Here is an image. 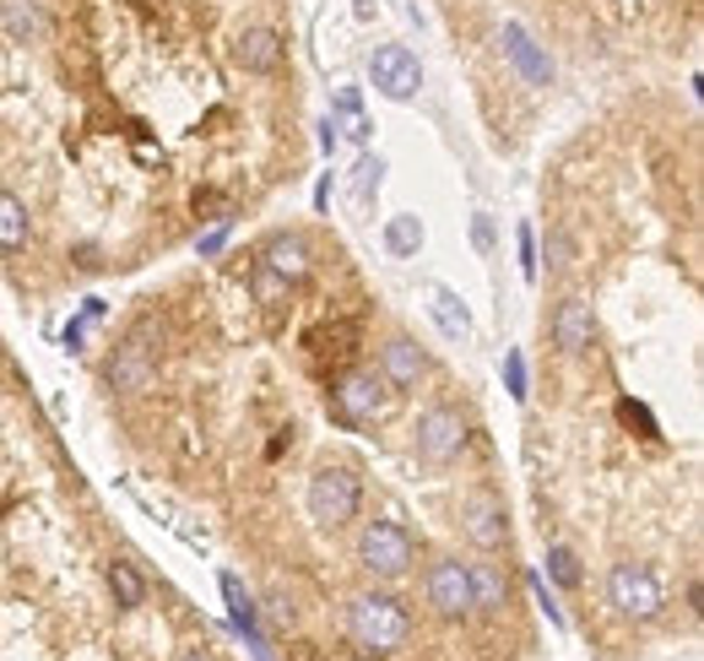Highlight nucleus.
<instances>
[{"label":"nucleus","instance_id":"1","mask_svg":"<svg viewBox=\"0 0 704 661\" xmlns=\"http://www.w3.org/2000/svg\"><path fill=\"white\" fill-rule=\"evenodd\" d=\"M347 629H353V640H358L369 657H391V651L407 646L413 618H407L402 597H391V591H358V597L347 602Z\"/></svg>","mask_w":704,"mask_h":661},{"label":"nucleus","instance_id":"2","mask_svg":"<svg viewBox=\"0 0 704 661\" xmlns=\"http://www.w3.org/2000/svg\"><path fill=\"white\" fill-rule=\"evenodd\" d=\"M358 509H363V478H358L353 467L325 461V467L309 478V515H314V526L342 531V526L358 520Z\"/></svg>","mask_w":704,"mask_h":661},{"label":"nucleus","instance_id":"3","mask_svg":"<svg viewBox=\"0 0 704 661\" xmlns=\"http://www.w3.org/2000/svg\"><path fill=\"white\" fill-rule=\"evenodd\" d=\"M396 396H402V390H391L380 369H347V374L331 385L336 418H342V423H358V429L385 423V418L396 412Z\"/></svg>","mask_w":704,"mask_h":661},{"label":"nucleus","instance_id":"4","mask_svg":"<svg viewBox=\"0 0 704 661\" xmlns=\"http://www.w3.org/2000/svg\"><path fill=\"white\" fill-rule=\"evenodd\" d=\"M358 564H363L374 580H396V575H407V569L418 564V542H413V531L396 526V520H369V526L358 531Z\"/></svg>","mask_w":704,"mask_h":661},{"label":"nucleus","instance_id":"5","mask_svg":"<svg viewBox=\"0 0 704 661\" xmlns=\"http://www.w3.org/2000/svg\"><path fill=\"white\" fill-rule=\"evenodd\" d=\"M607 602H612L623 618L651 624V618H661L667 591H661V580H656L651 564H612V575H607Z\"/></svg>","mask_w":704,"mask_h":661},{"label":"nucleus","instance_id":"6","mask_svg":"<svg viewBox=\"0 0 704 661\" xmlns=\"http://www.w3.org/2000/svg\"><path fill=\"white\" fill-rule=\"evenodd\" d=\"M369 82H374V93H385L391 104H413L422 87L418 55H413L407 44H380L374 60H369Z\"/></svg>","mask_w":704,"mask_h":661},{"label":"nucleus","instance_id":"7","mask_svg":"<svg viewBox=\"0 0 704 661\" xmlns=\"http://www.w3.org/2000/svg\"><path fill=\"white\" fill-rule=\"evenodd\" d=\"M466 418L455 412V407H428L418 418V456L428 467H450V461H461V450H466Z\"/></svg>","mask_w":704,"mask_h":661},{"label":"nucleus","instance_id":"8","mask_svg":"<svg viewBox=\"0 0 704 661\" xmlns=\"http://www.w3.org/2000/svg\"><path fill=\"white\" fill-rule=\"evenodd\" d=\"M422 597H428V608H433L439 618H466V613H477V602H472V569H466L461 558H439V564L428 569V580H422Z\"/></svg>","mask_w":704,"mask_h":661},{"label":"nucleus","instance_id":"9","mask_svg":"<svg viewBox=\"0 0 704 661\" xmlns=\"http://www.w3.org/2000/svg\"><path fill=\"white\" fill-rule=\"evenodd\" d=\"M461 531L472 537V548L499 553V548L510 542V515H504V504L493 494H472L461 504Z\"/></svg>","mask_w":704,"mask_h":661},{"label":"nucleus","instance_id":"10","mask_svg":"<svg viewBox=\"0 0 704 661\" xmlns=\"http://www.w3.org/2000/svg\"><path fill=\"white\" fill-rule=\"evenodd\" d=\"M157 380V358H152V347H146V336H126L120 347H115V363H109V385L120 390V396H141L146 385Z\"/></svg>","mask_w":704,"mask_h":661},{"label":"nucleus","instance_id":"11","mask_svg":"<svg viewBox=\"0 0 704 661\" xmlns=\"http://www.w3.org/2000/svg\"><path fill=\"white\" fill-rule=\"evenodd\" d=\"M499 44H504V60L521 71V82H526V87H548V82H553V60H548V49H542L521 22H504Z\"/></svg>","mask_w":704,"mask_h":661},{"label":"nucleus","instance_id":"12","mask_svg":"<svg viewBox=\"0 0 704 661\" xmlns=\"http://www.w3.org/2000/svg\"><path fill=\"white\" fill-rule=\"evenodd\" d=\"M548 330H553V347L569 352V358H580V352L596 347V315H590L585 299H563L559 310H553V321H548Z\"/></svg>","mask_w":704,"mask_h":661},{"label":"nucleus","instance_id":"13","mask_svg":"<svg viewBox=\"0 0 704 661\" xmlns=\"http://www.w3.org/2000/svg\"><path fill=\"white\" fill-rule=\"evenodd\" d=\"M282 55H287V44H282V33H272V27H244L239 44H234V60L250 76H277Z\"/></svg>","mask_w":704,"mask_h":661},{"label":"nucleus","instance_id":"14","mask_svg":"<svg viewBox=\"0 0 704 661\" xmlns=\"http://www.w3.org/2000/svg\"><path fill=\"white\" fill-rule=\"evenodd\" d=\"M261 266L277 272L287 288H298V283L309 277V266H314V261H309V239H303V233H272V239L261 244Z\"/></svg>","mask_w":704,"mask_h":661},{"label":"nucleus","instance_id":"15","mask_svg":"<svg viewBox=\"0 0 704 661\" xmlns=\"http://www.w3.org/2000/svg\"><path fill=\"white\" fill-rule=\"evenodd\" d=\"M422 369H428V358H422V347L413 336H391V341L380 347V374H385L391 390H418Z\"/></svg>","mask_w":704,"mask_h":661},{"label":"nucleus","instance_id":"16","mask_svg":"<svg viewBox=\"0 0 704 661\" xmlns=\"http://www.w3.org/2000/svg\"><path fill=\"white\" fill-rule=\"evenodd\" d=\"M303 347H309V363L320 369L325 358L331 363H347L353 358V347H358V326L353 321H331V326H314L303 336Z\"/></svg>","mask_w":704,"mask_h":661},{"label":"nucleus","instance_id":"17","mask_svg":"<svg viewBox=\"0 0 704 661\" xmlns=\"http://www.w3.org/2000/svg\"><path fill=\"white\" fill-rule=\"evenodd\" d=\"M0 33L16 44H38L49 33V11L38 0H0Z\"/></svg>","mask_w":704,"mask_h":661},{"label":"nucleus","instance_id":"18","mask_svg":"<svg viewBox=\"0 0 704 661\" xmlns=\"http://www.w3.org/2000/svg\"><path fill=\"white\" fill-rule=\"evenodd\" d=\"M217 591H223V608H228L234 629H239V635H261V602L244 591V580H239L234 569L217 575Z\"/></svg>","mask_w":704,"mask_h":661},{"label":"nucleus","instance_id":"19","mask_svg":"<svg viewBox=\"0 0 704 661\" xmlns=\"http://www.w3.org/2000/svg\"><path fill=\"white\" fill-rule=\"evenodd\" d=\"M428 315H433V326L444 330L450 341H466L472 336V315H466V304H461V293L455 288H428Z\"/></svg>","mask_w":704,"mask_h":661},{"label":"nucleus","instance_id":"20","mask_svg":"<svg viewBox=\"0 0 704 661\" xmlns=\"http://www.w3.org/2000/svg\"><path fill=\"white\" fill-rule=\"evenodd\" d=\"M472 569V602L477 613H504L510 608V580L499 564H466Z\"/></svg>","mask_w":704,"mask_h":661},{"label":"nucleus","instance_id":"21","mask_svg":"<svg viewBox=\"0 0 704 661\" xmlns=\"http://www.w3.org/2000/svg\"><path fill=\"white\" fill-rule=\"evenodd\" d=\"M27 239H33V217H27L22 195L0 184V250H22Z\"/></svg>","mask_w":704,"mask_h":661},{"label":"nucleus","instance_id":"22","mask_svg":"<svg viewBox=\"0 0 704 661\" xmlns=\"http://www.w3.org/2000/svg\"><path fill=\"white\" fill-rule=\"evenodd\" d=\"M109 591H115V602L120 608H146V575H141L136 564H126V558H115L109 564Z\"/></svg>","mask_w":704,"mask_h":661},{"label":"nucleus","instance_id":"23","mask_svg":"<svg viewBox=\"0 0 704 661\" xmlns=\"http://www.w3.org/2000/svg\"><path fill=\"white\" fill-rule=\"evenodd\" d=\"M385 250H391L396 261H418V250H422V223L413 217V212L385 223Z\"/></svg>","mask_w":704,"mask_h":661},{"label":"nucleus","instance_id":"24","mask_svg":"<svg viewBox=\"0 0 704 661\" xmlns=\"http://www.w3.org/2000/svg\"><path fill=\"white\" fill-rule=\"evenodd\" d=\"M380 179H385V158H380V153H363L358 168H353V201L369 206V201L380 195Z\"/></svg>","mask_w":704,"mask_h":661},{"label":"nucleus","instance_id":"25","mask_svg":"<svg viewBox=\"0 0 704 661\" xmlns=\"http://www.w3.org/2000/svg\"><path fill=\"white\" fill-rule=\"evenodd\" d=\"M548 580L563 586V591H574V586H580V558H574V548H563V542L548 548Z\"/></svg>","mask_w":704,"mask_h":661},{"label":"nucleus","instance_id":"26","mask_svg":"<svg viewBox=\"0 0 704 661\" xmlns=\"http://www.w3.org/2000/svg\"><path fill=\"white\" fill-rule=\"evenodd\" d=\"M537 261H548V272H569V266H574V239H569L563 228H548V250H542Z\"/></svg>","mask_w":704,"mask_h":661},{"label":"nucleus","instance_id":"27","mask_svg":"<svg viewBox=\"0 0 704 661\" xmlns=\"http://www.w3.org/2000/svg\"><path fill=\"white\" fill-rule=\"evenodd\" d=\"M228 233H234V217H217V223H212V228H206V233L195 239V250H201V255L212 261V255H223V244H228Z\"/></svg>","mask_w":704,"mask_h":661},{"label":"nucleus","instance_id":"28","mask_svg":"<svg viewBox=\"0 0 704 661\" xmlns=\"http://www.w3.org/2000/svg\"><path fill=\"white\" fill-rule=\"evenodd\" d=\"M504 385H510V396H515V401H526V396H532V390H526V358H521L515 347L504 352Z\"/></svg>","mask_w":704,"mask_h":661},{"label":"nucleus","instance_id":"29","mask_svg":"<svg viewBox=\"0 0 704 661\" xmlns=\"http://www.w3.org/2000/svg\"><path fill=\"white\" fill-rule=\"evenodd\" d=\"M521 272H526V283H537V228L532 223H521Z\"/></svg>","mask_w":704,"mask_h":661},{"label":"nucleus","instance_id":"30","mask_svg":"<svg viewBox=\"0 0 704 661\" xmlns=\"http://www.w3.org/2000/svg\"><path fill=\"white\" fill-rule=\"evenodd\" d=\"M255 293H261V304H277L282 293H287V283H282L277 272H266V266H255Z\"/></svg>","mask_w":704,"mask_h":661},{"label":"nucleus","instance_id":"31","mask_svg":"<svg viewBox=\"0 0 704 661\" xmlns=\"http://www.w3.org/2000/svg\"><path fill=\"white\" fill-rule=\"evenodd\" d=\"M618 418H623V423H640V429H645V440H656V434H661V429H656V418H651L640 401H623V407H618Z\"/></svg>","mask_w":704,"mask_h":661},{"label":"nucleus","instance_id":"32","mask_svg":"<svg viewBox=\"0 0 704 661\" xmlns=\"http://www.w3.org/2000/svg\"><path fill=\"white\" fill-rule=\"evenodd\" d=\"M336 131H347L353 142H369V131H374V125L363 120V109H353V115H342V125H336Z\"/></svg>","mask_w":704,"mask_h":661},{"label":"nucleus","instance_id":"33","mask_svg":"<svg viewBox=\"0 0 704 661\" xmlns=\"http://www.w3.org/2000/svg\"><path fill=\"white\" fill-rule=\"evenodd\" d=\"M532 591H537V602H542V613H548V624H553V629H563V613H559V602L548 597V586H542V580H532Z\"/></svg>","mask_w":704,"mask_h":661},{"label":"nucleus","instance_id":"34","mask_svg":"<svg viewBox=\"0 0 704 661\" xmlns=\"http://www.w3.org/2000/svg\"><path fill=\"white\" fill-rule=\"evenodd\" d=\"M353 109H363L358 87H336V115H353Z\"/></svg>","mask_w":704,"mask_h":661},{"label":"nucleus","instance_id":"35","mask_svg":"<svg viewBox=\"0 0 704 661\" xmlns=\"http://www.w3.org/2000/svg\"><path fill=\"white\" fill-rule=\"evenodd\" d=\"M472 239H477V250H493V223L488 217H472Z\"/></svg>","mask_w":704,"mask_h":661},{"label":"nucleus","instance_id":"36","mask_svg":"<svg viewBox=\"0 0 704 661\" xmlns=\"http://www.w3.org/2000/svg\"><path fill=\"white\" fill-rule=\"evenodd\" d=\"M336 142H342V136H336V120H325V125H320V147L336 153Z\"/></svg>","mask_w":704,"mask_h":661},{"label":"nucleus","instance_id":"37","mask_svg":"<svg viewBox=\"0 0 704 661\" xmlns=\"http://www.w3.org/2000/svg\"><path fill=\"white\" fill-rule=\"evenodd\" d=\"M331 206V179H320V190H314V212H325Z\"/></svg>","mask_w":704,"mask_h":661},{"label":"nucleus","instance_id":"38","mask_svg":"<svg viewBox=\"0 0 704 661\" xmlns=\"http://www.w3.org/2000/svg\"><path fill=\"white\" fill-rule=\"evenodd\" d=\"M272 618H277V624H287V629H293V608H287V602H282V597H277V602H272Z\"/></svg>","mask_w":704,"mask_h":661},{"label":"nucleus","instance_id":"39","mask_svg":"<svg viewBox=\"0 0 704 661\" xmlns=\"http://www.w3.org/2000/svg\"><path fill=\"white\" fill-rule=\"evenodd\" d=\"M174 661H212V651H201V646H190V651H179Z\"/></svg>","mask_w":704,"mask_h":661},{"label":"nucleus","instance_id":"40","mask_svg":"<svg viewBox=\"0 0 704 661\" xmlns=\"http://www.w3.org/2000/svg\"><path fill=\"white\" fill-rule=\"evenodd\" d=\"M618 11H623V16H640V11H645V0H618Z\"/></svg>","mask_w":704,"mask_h":661},{"label":"nucleus","instance_id":"41","mask_svg":"<svg viewBox=\"0 0 704 661\" xmlns=\"http://www.w3.org/2000/svg\"><path fill=\"white\" fill-rule=\"evenodd\" d=\"M0 369H5V347H0Z\"/></svg>","mask_w":704,"mask_h":661}]
</instances>
